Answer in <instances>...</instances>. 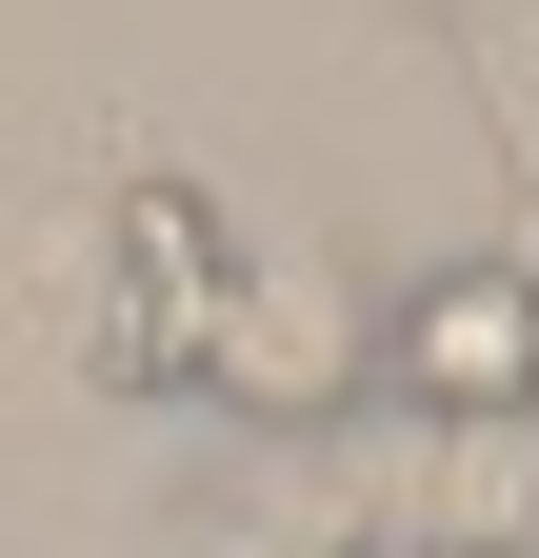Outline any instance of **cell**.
Instances as JSON below:
<instances>
[{"label": "cell", "instance_id": "3", "mask_svg": "<svg viewBox=\"0 0 539 558\" xmlns=\"http://www.w3.org/2000/svg\"><path fill=\"white\" fill-rule=\"evenodd\" d=\"M200 379H220V399H260V418H320V399H340L360 360H340V319H320V279H220V360H200Z\"/></svg>", "mask_w": 539, "mask_h": 558}, {"label": "cell", "instance_id": "4", "mask_svg": "<svg viewBox=\"0 0 539 558\" xmlns=\"http://www.w3.org/2000/svg\"><path fill=\"white\" fill-rule=\"evenodd\" d=\"M220 558H360V538H340V519H300V538H220Z\"/></svg>", "mask_w": 539, "mask_h": 558}, {"label": "cell", "instance_id": "2", "mask_svg": "<svg viewBox=\"0 0 539 558\" xmlns=\"http://www.w3.org/2000/svg\"><path fill=\"white\" fill-rule=\"evenodd\" d=\"M380 379L440 418V439H480V418H539V279L519 259H459L420 300L380 319Z\"/></svg>", "mask_w": 539, "mask_h": 558}, {"label": "cell", "instance_id": "1", "mask_svg": "<svg viewBox=\"0 0 539 558\" xmlns=\"http://www.w3.org/2000/svg\"><path fill=\"white\" fill-rule=\"evenodd\" d=\"M220 279L240 240L200 220V180H120V259H100V300H81V379L100 399H160L220 360Z\"/></svg>", "mask_w": 539, "mask_h": 558}, {"label": "cell", "instance_id": "5", "mask_svg": "<svg viewBox=\"0 0 539 558\" xmlns=\"http://www.w3.org/2000/svg\"><path fill=\"white\" fill-rule=\"evenodd\" d=\"M420 558H500V538H420Z\"/></svg>", "mask_w": 539, "mask_h": 558}]
</instances>
